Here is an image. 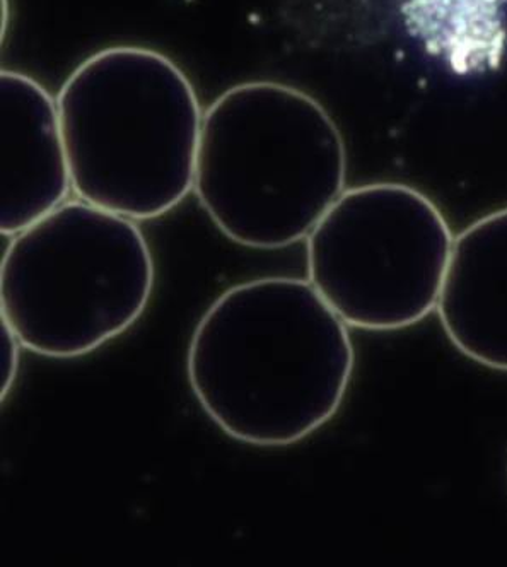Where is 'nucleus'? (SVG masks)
Masks as SVG:
<instances>
[{"mask_svg":"<svg viewBox=\"0 0 507 567\" xmlns=\"http://www.w3.org/2000/svg\"><path fill=\"white\" fill-rule=\"evenodd\" d=\"M349 327L310 280L236 284L201 315L187 351L192 393L239 443L280 449L335 417L354 374Z\"/></svg>","mask_w":507,"mask_h":567,"instance_id":"f257e3e1","label":"nucleus"},{"mask_svg":"<svg viewBox=\"0 0 507 567\" xmlns=\"http://www.w3.org/2000/svg\"><path fill=\"white\" fill-rule=\"evenodd\" d=\"M345 179L342 132L320 101L298 87L238 84L204 112L194 190L236 245L280 250L307 239Z\"/></svg>","mask_w":507,"mask_h":567,"instance_id":"f03ea898","label":"nucleus"},{"mask_svg":"<svg viewBox=\"0 0 507 567\" xmlns=\"http://www.w3.org/2000/svg\"><path fill=\"white\" fill-rule=\"evenodd\" d=\"M55 97L77 198L149 220L194 190L204 112L190 79L165 53L101 50Z\"/></svg>","mask_w":507,"mask_h":567,"instance_id":"7ed1b4c3","label":"nucleus"},{"mask_svg":"<svg viewBox=\"0 0 507 567\" xmlns=\"http://www.w3.org/2000/svg\"><path fill=\"white\" fill-rule=\"evenodd\" d=\"M154 282L135 220L77 198L12 236L0 264V318L33 354L83 358L137 323Z\"/></svg>","mask_w":507,"mask_h":567,"instance_id":"20e7f679","label":"nucleus"},{"mask_svg":"<svg viewBox=\"0 0 507 567\" xmlns=\"http://www.w3.org/2000/svg\"><path fill=\"white\" fill-rule=\"evenodd\" d=\"M453 243L448 220L417 188L361 185L308 236V280L352 329H411L437 308Z\"/></svg>","mask_w":507,"mask_h":567,"instance_id":"39448f33","label":"nucleus"},{"mask_svg":"<svg viewBox=\"0 0 507 567\" xmlns=\"http://www.w3.org/2000/svg\"><path fill=\"white\" fill-rule=\"evenodd\" d=\"M71 188L56 97L30 75L0 72V233L30 228Z\"/></svg>","mask_w":507,"mask_h":567,"instance_id":"423d86ee","label":"nucleus"},{"mask_svg":"<svg viewBox=\"0 0 507 567\" xmlns=\"http://www.w3.org/2000/svg\"><path fill=\"white\" fill-rule=\"evenodd\" d=\"M436 310L465 358L507 373V207L456 236Z\"/></svg>","mask_w":507,"mask_h":567,"instance_id":"0eeeda50","label":"nucleus"},{"mask_svg":"<svg viewBox=\"0 0 507 567\" xmlns=\"http://www.w3.org/2000/svg\"><path fill=\"white\" fill-rule=\"evenodd\" d=\"M403 18L431 55L458 74L494 71L507 47V0H405Z\"/></svg>","mask_w":507,"mask_h":567,"instance_id":"6e6552de","label":"nucleus"},{"mask_svg":"<svg viewBox=\"0 0 507 567\" xmlns=\"http://www.w3.org/2000/svg\"><path fill=\"white\" fill-rule=\"evenodd\" d=\"M2 339H0V354H2V402L8 399L12 384L19 374V364H21V349H24L19 342L15 333L2 321Z\"/></svg>","mask_w":507,"mask_h":567,"instance_id":"1a4fd4ad","label":"nucleus"}]
</instances>
